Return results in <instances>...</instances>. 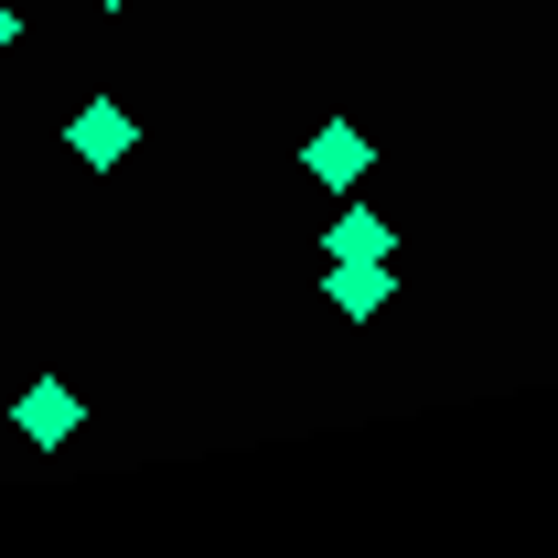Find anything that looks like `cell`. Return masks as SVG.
<instances>
[{
    "label": "cell",
    "mask_w": 558,
    "mask_h": 558,
    "mask_svg": "<svg viewBox=\"0 0 558 558\" xmlns=\"http://www.w3.org/2000/svg\"><path fill=\"white\" fill-rule=\"evenodd\" d=\"M75 161H86V172H119V161H130V140H140V119L130 108H108V97H97V108H75Z\"/></svg>",
    "instance_id": "6da1fadb"
},
{
    "label": "cell",
    "mask_w": 558,
    "mask_h": 558,
    "mask_svg": "<svg viewBox=\"0 0 558 558\" xmlns=\"http://www.w3.org/2000/svg\"><path fill=\"white\" fill-rule=\"evenodd\" d=\"M323 290H333V312H344V323H376V312L398 301V269H387V258H333Z\"/></svg>",
    "instance_id": "7a4b0ae2"
},
{
    "label": "cell",
    "mask_w": 558,
    "mask_h": 558,
    "mask_svg": "<svg viewBox=\"0 0 558 558\" xmlns=\"http://www.w3.org/2000/svg\"><path fill=\"white\" fill-rule=\"evenodd\" d=\"M11 418H22V440H44V451H54V440H75V387H65V376H33Z\"/></svg>",
    "instance_id": "3957f363"
},
{
    "label": "cell",
    "mask_w": 558,
    "mask_h": 558,
    "mask_svg": "<svg viewBox=\"0 0 558 558\" xmlns=\"http://www.w3.org/2000/svg\"><path fill=\"white\" fill-rule=\"evenodd\" d=\"M365 161H376V150H365V130H354V119H333V130H312V183H333V194H354V183H365Z\"/></svg>",
    "instance_id": "277c9868"
},
{
    "label": "cell",
    "mask_w": 558,
    "mask_h": 558,
    "mask_svg": "<svg viewBox=\"0 0 558 558\" xmlns=\"http://www.w3.org/2000/svg\"><path fill=\"white\" fill-rule=\"evenodd\" d=\"M323 247H333V258H387V247H398V226H387V215H333V236H323Z\"/></svg>",
    "instance_id": "5b68a950"
},
{
    "label": "cell",
    "mask_w": 558,
    "mask_h": 558,
    "mask_svg": "<svg viewBox=\"0 0 558 558\" xmlns=\"http://www.w3.org/2000/svg\"><path fill=\"white\" fill-rule=\"evenodd\" d=\"M0 44H11V0H0Z\"/></svg>",
    "instance_id": "8992f818"
},
{
    "label": "cell",
    "mask_w": 558,
    "mask_h": 558,
    "mask_svg": "<svg viewBox=\"0 0 558 558\" xmlns=\"http://www.w3.org/2000/svg\"><path fill=\"white\" fill-rule=\"evenodd\" d=\"M108 11H119V0H108Z\"/></svg>",
    "instance_id": "52a82bcc"
}]
</instances>
